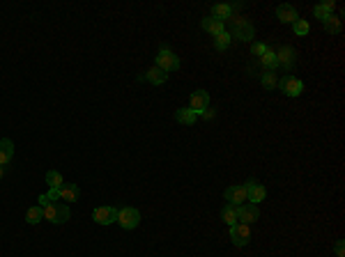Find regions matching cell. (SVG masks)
<instances>
[{"instance_id": "1", "label": "cell", "mask_w": 345, "mask_h": 257, "mask_svg": "<svg viewBox=\"0 0 345 257\" xmlns=\"http://www.w3.org/2000/svg\"><path fill=\"white\" fill-rule=\"evenodd\" d=\"M37 204L41 207V214H44V218L51 220V223L62 225V223H67V220H69V207L62 204V202H58V200H49V197H46V193H44V195H39Z\"/></svg>"}, {"instance_id": "2", "label": "cell", "mask_w": 345, "mask_h": 257, "mask_svg": "<svg viewBox=\"0 0 345 257\" xmlns=\"http://www.w3.org/2000/svg\"><path fill=\"white\" fill-rule=\"evenodd\" d=\"M225 23L233 25V35L230 37H235V39H239V41H253V37H256V28H253V23H248L246 18H242L239 14H233Z\"/></svg>"}, {"instance_id": "3", "label": "cell", "mask_w": 345, "mask_h": 257, "mask_svg": "<svg viewBox=\"0 0 345 257\" xmlns=\"http://www.w3.org/2000/svg\"><path fill=\"white\" fill-rule=\"evenodd\" d=\"M115 223H120L122 229L138 227V223H141V211L133 209V207H122V209H118V220H115Z\"/></svg>"}, {"instance_id": "4", "label": "cell", "mask_w": 345, "mask_h": 257, "mask_svg": "<svg viewBox=\"0 0 345 257\" xmlns=\"http://www.w3.org/2000/svg\"><path fill=\"white\" fill-rule=\"evenodd\" d=\"M154 67H159L161 71H177L179 69V58L173 53L170 48H161L159 53H156V64Z\"/></svg>"}, {"instance_id": "5", "label": "cell", "mask_w": 345, "mask_h": 257, "mask_svg": "<svg viewBox=\"0 0 345 257\" xmlns=\"http://www.w3.org/2000/svg\"><path fill=\"white\" fill-rule=\"evenodd\" d=\"M294 62H297V53H294L292 46H281L276 50V67L285 69V71H292Z\"/></svg>"}, {"instance_id": "6", "label": "cell", "mask_w": 345, "mask_h": 257, "mask_svg": "<svg viewBox=\"0 0 345 257\" xmlns=\"http://www.w3.org/2000/svg\"><path fill=\"white\" fill-rule=\"evenodd\" d=\"M279 90L283 92L285 96H299L304 92V83L294 76H283L279 81Z\"/></svg>"}, {"instance_id": "7", "label": "cell", "mask_w": 345, "mask_h": 257, "mask_svg": "<svg viewBox=\"0 0 345 257\" xmlns=\"http://www.w3.org/2000/svg\"><path fill=\"white\" fill-rule=\"evenodd\" d=\"M189 108L196 115H202L207 108H210V94L205 90H196L191 92V99H189Z\"/></svg>"}, {"instance_id": "8", "label": "cell", "mask_w": 345, "mask_h": 257, "mask_svg": "<svg viewBox=\"0 0 345 257\" xmlns=\"http://www.w3.org/2000/svg\"><path fill=\"white\" fill-rule=\"evenodd\" d=\"M230 239H233L235 246H246L251 241V227L244 223H237V225H230Z\"/></svg>"}, {"instance_id": "9", "label": "cell", "mask_w": 345, "mask_h": 257, "mask_svg": "<svg viewBox=\"0 0 345 257\" xmlns=\"http://www.w3.org/2000/svg\"><path fill=\"white\" fill-rule=\"evenodd\" d=\"M223 197L228 204H244V202H248V193L244 188V184L242 186H228L223 191Z\"/></svg>"}, {"instance_id": "10", "label": "cell", "mask_w": 345, "mask_h": 257, "mask_svg": "<svg viewBox=\"0 0 345 257\" xmlns=\"http://www.w3.org/2000/svg\"><path fill=\"white\" fill-rule=\"evenodd\" d=\"M92 218L99 225H110L118 220V209H115V207H97V209L92 211Z\"/></svg>"}, {"instance_id": "11", "label": "cell", "mask_w": 345, "mask_h": 257, "mask_svg": "<svg viewBox=\"0 0 345 257\" xmlns=\"http://www.w3.org/2000/svg\"><path fill=\"white\" fill-rule=\"evenodd\" d=\"M244 188H246V193H248V202H251V204H258V202H262L267 197V188L262 186V184H258L256 179H248V182L244 184Z\"/></svg>"}, {"instance_id": "12", "label": "cell", "mask_w": 345, "mask_h": 257, "mask_svg": "<svg viewBox=\"0 0 345 257\" xmlns=\"http://www.w3.org/2000/svg\"><path fill=\"white\" fill-rule=\"evenodd\" d=\"M258 218H260V209H258V204H251V202L239 204V223L251 225V223H258Z\"/></svg>"}, {"instance_id": "13", "label": "cell", "mask_w": 345, "mask_h": 257, "mask_svg": "<svg viewBox=\"0 0 345 257\" xmlns=\"http://www.w3.org/2000/svg\"><path fill=\"white\" fill-rule=\"evenodd\" d=\"M276 18H279L281 23H294L299 18V14H297V9H294L292 5L283 3V5H279V7H276Z\"/></svg>"}, {"instance_id": "14", "label": "cell", "mask_w": 345, "mask_h": 257, "mask_svg": "<svg viewBox=\"0 0 345 257\" xmlns=\"http://www.w3.org/2000/svg\"><path fill=\"white\" fill-rule=\"evenodd\" d=\"M55 195L62 202H76L78 200V186L76 184H62L60 188H55Z\"/></svg>"}, {"instance_id": "15", "label": "cell", "mask_w": 345, "mask_h": 257, "mask_svg": "<svg viewBox=\"0 0 345 257\" xmlns=\"http://www.w3.org/2000/svg\"><path fill=\"white\" fill-rule=\"evenodd\" d=\"M258 62H260V67H262V73H269V71H276V50L274 48H267L265 53L258 58Z\"/></svg>"}, {"instance_id": "16", "label": "cell", "mask_w": 345, "mask_h": 257, "mask_svg": "<svg viewBox=\"0 0 345 257\" xmlns=\"http://www.w3.org/2000/svg\"><path fill=\"white\" fill-rule=\"evenodd\" d=\"M202 30L205 32H210V35H221V32H225V23L223 21H219V18H214V16H205L202 18Z\"/></svg>"}, {"instance_id": "17", "label": "cell", "mask_w": 345, "mask_h": 257, "mask_svg": "<svg viewBox=\"0 0 345 257\" xmlns=\"http://www.w3.org/2000/svg\"><path fill=\"white\" fill-rule=\"evenodd\" d=\"M221 218H223V223L228 225H237L239 223V204H225L223 209H221Z\"/></svg>"}, {"instance_id": "18", "label": "cell", "mask_w": 345, "mask_h": 257, "mask_svg": "<svg viewBox=\"0 0 345 257\" xmlns=\"http://www.w3.org/2000/svg\"><path fill=\"white\" fill-rule=\"evenodd\" d=\"M334 0H325V3H320V5H315V7H313V14H315V18H320L322 23L327 21V18L331 16V14H334Z\"/></svg>"}, {"instance_id": "19", "label": "cell", "mask_w": 345, "mask_h": 257, "mask_svg": "<svg viewBox=\"0 0 345 257\" xmlns=\"http://www.w3.org/2000/svg\"><path fill=\"white\" fill-rule=\"evenodd\" d=\"M143 78H145L147 83H152V85H164V83L168 81V73L161 71L159 67H150V69H147V73H145Z\"/></svg>"}, {"instance_id": "20", "label": "cell", "mask_w": 345, "mask_h": 257, "mask_svg": "<svg viewBox=\"0 0 345 257\" xmlns=\"http://www.w3.org/2000/svg\"><path fill=\"white\" fill-rule=\"evenodd\" d=\"M14 159V142L9 138L0 140V165H7Z\"/></svg>"}, {"instance_id": "21", "label": "cell", "mask_w": 345, "mask_h": 257, "mask_svg": "<svg viewBox=\"0 0 345 257\" xmlns=\"http://www.w3.org/2000/svg\"><path fill=\"white\" fill-rule=\"evenodd\" d=\"M175 119H177L179 124H184V126H193L198 119V115L193 113L191 108H179L177 113H175Z\"/></svg>"}, {"instance_id": "22", "label": "cell", "mask_w": 345, "mask_h": 257, "mask_svg": "<svg viewBox=\"0 0 345 257\" xmlns=\"http://www.w3.org/2000/svg\"><path fill=\"white\" fill-rule=\"evenodd\" d=\"M212 16L214 18H219V21H228L230 16H233V9H230V5H225V3H221V5H214L212 7Z\"/></svg>"}, {"instance_id": "23", "label": "cell", "mask_w": 345, "mask_h": 257, "mask_svg": "<svg viewBox=\"0 0 345 257\" xmlns=\"http://www.w3.org/2000/svg\"><path fill=\"white\" fill-rule=\"evenodd\" d=\"M41 218H44V214H41V207H39V204L30 207V209L26 211V220H28V223H30V225H37Z\"/></svg>"}, {"instance_id": "24", "label": "cell", "mask_w": 345, "mask_h": 257, "mask_svg": "<svg viewBox=\"0 0 345 257\" xmlns=\"http://www.w3.org/2000/svg\"><path fill=\"white\" fill-rule=\"evenodd\" d=\"M325 30L331 32V35H338V32L343 30V23H340V18H336L334 14H331V16L325 21Z\"/></svg>"}, {"instance_id": "25", "label": "cell", "mask_w": 345, "mask_h": 257, "mask_svg": "<svg viewBox=\"0 0 345 257\" xmlns=\"http://www.w3.org/2000/svg\"><path fill=\"white\" fill-rule=\"evenodd\" d=\"M260 83H262V87H265V90H276V87H279V78H276V71L262 73Z\"/></svg>"}, {"instance_id": "26", "label": "cell", "mask_w": 345, "mask_h": 257, "mask_svg": "<svg viewBox=\"0 0 345 257\" xmlns=\"http://www.w3.org/2000/svg\"><path fill=\"white\" fill-rule=\"evenodd\" d=\"M46 184H49L51 188H60L64 184V179L58 170H51V172H46Z\"/></svg>"}, {"instance_id": "27", "label": "cell", "mask_w": 345, "mask_h": 257, "mask_svg": "<svg viewBox=\"0 0 345 257\" xmlns=\"http://www.w3.org/2000/svg\"><path fill=\"white\" fill-rule=\"evenodd\" d=\"M292 30H294V35L306 37L308 30H311V25H308V21H304V18H297V21L292 23Z\"/></svg>"}, {"instance_id": "28", "label": "cell", "mask_w": 345, "mask_h": 257, "mask_svg": "<svg viewBox=\"0 0 345 257\" xmlns=\"http://www.w3.org/2000/svg\"><path fill=\"white\" fill-rule=\"evenodd\" d=\"M230 39H233V37H230V32H221V35H216V39H214V46L219 50H225L230 46Z\"/></svg>"}, {"instance_id": "29", "label": "cell", "mask_w": 345, "mask_h": 257, "mask_svg": "<svg viewBox=\"0 0 345 257\" xmlns=\"http://www.w3.org/2000/svg\"><path fill=\"white\" fill-rule=\"evenodd\" d=\"M269 48V46H265V44H260V41H256V44L251 46V50H253V55H258V58H260L262 53H265V50Z\"/></svg>"}, {"instance_id": "30", "label": "cell", "mask_w": 345, "mask_h": 257, "mask_svg": "<svg viewBox=\"0 0 345 257\" xmlns=\"http://www.w3.org/2000/svg\"><path fill=\"white\" fill-rule=\"evenodd\" d=\"M336 257H345V246H343V241H336Z\"/></svg>"}, {"instance_id": "31", "label": "cell", "mask_w": 345, "mask_h": 257, "mask_svg": "<svg viewBox=\"0 0 345 257\" xmlns=\"http://www.w3.org/2000/svg\"><path fill=\"white\" fill-rule=\"evenodd\" d=\"M0 177H3V165H0Z\"/></svg>"}]
</instances>
